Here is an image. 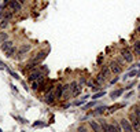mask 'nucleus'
<instances>
[{
    "instance_id": "obj_6",
    "label": "nucleus",
    "mask_w": 140,
    "mask_h": 132,
    "mask_svg": "<svg viewBox=\"0 0 140 132\" xmlns=\"http://www.w3.org/2000/svg\"><path fill=\"white\" fill-rule=\"evenodd\" d=\"M45 58H47V52H45V51H40V52H37V54L33 56V58H30L29 62H33V63L40 65L43 61L45 59Z\"/></svg>"
},
{
    "instance_id": "obj_18",
    "label": "nucleus",
    "mask_w": 140,
    "mask_h": 132,
    "mask_svg": "<svg viewBox=\"0 0 140 132\" xmlns=\"http://www.w3.org/2000/svg\"><path fill=\"white\" fill-rule=\"evenodd\" d=\"M104 81H106V77L103 76L102 73H99L98 76L95 77V84H98V85H102L103 83H104Z\"/></svg>"
},
{
    "instance_id": "obj_3",
    "label": "nucleus",
    "mask_w": 140,
    "mask_h": 132,
    "mask_svg": "<svg viewBox=\"0 0 140 132\" xmlns=\"http://www.w3.org/2000/svg\"><path fill=\"white\" fill-rule=\"evenodd\" d=\"M109 69H110V72H111V74H114V76H118V74H121V72H122V66H119L117 62H115L114 59L113 61H110L109 62Z\"/></svg>"
},
{
    "instance_id": "obj_12",
    "label": "nucleus",
    "mask_w": 140,
    "mask_h": 132,
    "mask_svg": "<svg viewBox=\"0 0 140 132\" xmlns=\"http://www.w3.org/2000/svg\"><path fill=\"white\" fill-rule=\"evenodd\" d=\"M132 52L136 56L140 55V40H135L133 41V44H132Z\"/></svg>"
},
{
    "instance_id": "obj_42",
    "label": "nucleus",
    "mask_w": 140,
    "mask_h": 132,
    "mask_svg": "<svg viewBox=\"0 0 140 132\" xmlns=\"http://www.w3.org/2000/svg\"><path fill=\"white\" fill-rule=\"evenodd\" d=\"M137 88H139V91H140V84H139V87H137Z\"/></svg>"
},
{
    "instance_id": "obj_36",
    "label": "nucleus",
    "mask_w": 140,
    "mask_h": 132,
    "mask_svg": "<svg viewBox=\"0 0 140 132\" xmlns=\"http://www.w3.org/2000/svg\"><path fill=\"white\" fill-rule=\"evenodd\" d=\"M102 62H103V55H100L98 58V65H102Z\"/></svg>"
},
{
    "instance_id": "obj_35",
    "label": "nucleus",
    "mask_w": 140,
    "mask_h": 132,
    "mask_svg": "<svg viewBox=\"0 0 140 132\" xmlns=\"http://www.w3.org/2000/svg\"><path fill=\"white\" fill-rule=\"evenodd\" d=\"M118 80H119V78H118V76H117V77H114V78H111V80H110V84H115V83H117Z\"/></svg>"
},
{
    "instance_id": "obj_43",
    "label": "nucleus",
    "mask_w": 140,
    "mask_h": 132,
    "mask_svg": "<svg viewBox=\"0 0 140 132\" xmlns=\"http://www.w3.org/2000/svg\"><path fill=\"white\" fill-rule=\"evenodd\" d=\"M0 132H3V129H1V128H0Z\"/></svg>"
},
{
    "instance_id": "obj_7",
    "label": "nucleus",
    "mask_w": 140,
    "mask_h": 132,
    "mask_svg": "<svg viewBox=\"0 0 140 132\" xmlns=\"http://www.w3.org/2000/svg\"><path fill=\"white\" fill-rule=\"evenodd\" d=\"M119 124H121L122 132H135L133 131V128H132V125H131V123H129V120L125 118V117L119 120Z\"/></svg>"
},
{
    "instance_id": "obj_15",
    "label": "nucleus",
    "mask_w": 140,
    "mask_h": 132,
    "mask_svg": "<svg viewBox=\"0 0 140 132\" xmlns=\"http://www.w3.org/2000/svg\"><path fill=\"white\" fill-rule=\"evenodd\" d=\"M124 91H125V88H118V90L113 91V92L110 94V98H111V99H117L118 96H121V95H122Z\"/></svg>"
},
{
    "instance_id": "obj_22",
    "label": "nucleus",
    "mask_w": 140,
    "mask_h": 132,
    "mask_svg": "<svg viewBox=\"0 0 140 132\" xmlns=\"http://www.w3.org/2000/svg\"><path fill=\"white\" fill-rule=\"evenodd\" d=\"M13 17H14V13L10 10V11H4L3 13V18L4 19H7V21H10V19H13Z\"/></svg>"
},
{
    "instance_id": "obj_13",
    "label": "nucleus",
    "mask_w": 140,
    "mask_h": 132,
    "mask_svg": "<svg viewBox=\"0 0 140 132\" xmlns=\"http://www.w3.org/2000/svg\"><path fill=\"white\" fill-rule=\"evenodd\" d=\"M109 109V106H106V105H103V106H99V107H96L95 110L91 113V116H99V114H103L104 111Z\"/></svg>"
},
{
    "instance_id": "obj_40",
    "label": "nucleus",
    "mask_w": 140,
    "mask_h": 132,
    "mask_svg": "<svg viewBox=\"0 0 140 132\" xmlns=\"http://www.w3.org/2000/svg\"><path fill=\"white\" fill-rule=\"evenodd\" d=\"M4 68H6V66H0V70H3Z\"/></svg>"
},
{
    "instance_id": "obj_33",
    "label": "nucleus",
    "mask_w": 140,
    "mask_h": 132,
    "mask_svg": "<svg viewBox=\"0 0 140 132\" xmlns=\"http://www.w3.org/2000/svg\"><path fill=\"white\" fill-rule=\"evenodd\" d=\"M33 127L36 128V127H44V124L41 123V121H36V123L33 124Z\"/></svg>"
},
{
    "instance_id": "obj_29",
    "label": "nucleus",
    "mask_w": 140,
    "mask_h": 132,
    "mask_svg": "<svg viewBox=\"0 0 140 132\" xmlns=\"http://www.w3.org/2000/svg\"><path fill=\"white\" fill-rule=\"evenodd\" d=\"M40 83H38V81H33V83H32V90H34V91H38L40 90Z\"/></svg>"
},
{
    "instance_id": "obj_41",
    "label": "nucleus",
    "mask_w": 140,
    "mask_h": 132,
    "mask_svg": "<svg viewBox=\"0 0 140 132\" xmlns=\"http://www.w3.org/2000/svg\"><path fill=\"white\" fill-rule=\"evenodd\" d=\"M137 106H139V107H140V102H139V103H137Z\"/></svg>"
},
{
    "instance_id": "obj_19",
    "label": "nucleus",
    "mask_w": 140,
    "mask_h": 132,
    "mask_svg": "<svg viewBox=\"0 0 140 132\" xmlns=\"http://www.w3.org/2000/svg\"><path fill=\"white\" fill-rule=\"evenodd\" d=\"M99 124H100V127H102V132H110V129H109V123H107V121L99 120Z\"/></svg>"
},
{
    "instance_id": "obj_5",
    "label": "nucleus",
    "mask_w": 140,
    "mask_h": 132,
    "mask_svg": "<svg viewBox=\"0 0 140 132\" xmlns=\"http://www.w3.org/2000/svg\"><path fill=\"white\" fill-rule=\"evenodd\" d=\"M7 7H8L13 13H21L22 11V4L18 1V0H10Z\"/></svg>"
},
{
    "instance_id": "obj_24",
    "label": "nucleus",
    "mask_w": 140,
    "mask_h": 132,
    "mask_svg": "<svg viewBox=\"0 0 140 132\" xmlns=\"http://www.w3.org/2000/svg\"><path fill=\"white\" fill-rule=\"evenodd\" d=\"M104 95H106V92H104V91H98L96 94L92 95V99H93V101H96V99L102 98V96H104Z\"/></svg>"
},
{
    "instance_id": "obj_2",
    "label": "nucleus",
    "mask_w": 140,
    "mask_h": 132,
    "mask_svg": "<svg viewBox=\"0 0 140 132\" xmlns=\"http://www.w3.org/2000/svg\"><path fill=\"white\" fill-rule=\"evenodd\" d=\"M82 91V85L78 83V81H72L70 83V92H72V96H78Z\"/></svg>"
},
{
    "instance_id": "obj_25",
    "label": "nucleus",
    "mask_w": 140,
    "mask_h": 132,
    "mask_svg": "<svg viewBox=\"0 0 140 132\" xmlns=\"http://www.w3.org/2000/svg\"><path fill=\"white\" fill-rule=\"evenodd\" d=\"M15 52H17V48H15V47H11L10 50H7V51H6V56H7V58H11V56L15 54Z\"/></svg>"
},
{
    "instance_id": "obj_4",
    "label": "nucleus",
    "mask_w": 140,
    "mask_h": 132,
    "mask_svg": "<svg viewBox=\"0 0 140 132\" xmlns=\"http://www.w3.org/2000/svg\"><path fill=\"white\" fill-rule=\"evenodd\" d=\"M128 120H129V123H131L132 128H133V131L135 132H140V121L137 120V117H136L133 113H129V117H128Z\"/></svg>"
},
{
    "instance_id": "obj_11",
    "label": "nucleus",
    "mask_w": 140,
    "mask_h": 132,
    "mask_svg": "<svg viewBox=\"0 0 140 132\" xmlns=\"http://www.w3.org/2000/svg\"><path fill=\"white\" fill-rule=\"evenodd\" d=\"M88 124H89V127H91V129H92L93 132H102V127H100L99 121L91 120V121H88Z\"/></svg>"
},
{
    "instance_id": "obj_21",
    "label": "nucleus",
    "mask_w": 140,
    "mask_h": 132,
    "mask_svg": "<svg viewBox=\"0 0 140 132\" xmlns=\"http://www.w3.org/2000/svg\"><path fill=\"white\" fill-rule=\"evenodd\" d=\"M114 61H115V62H117V63L119 65V66H122V68L125 66V63H126V62H125V59H124V58H122L121 55H117V56L114 58Z\"/></svg>"
},
{
    "instance_id": "obj_28",
    "label": "nucleus",
    "mask_w": 140,
    "mask_h": 132,
    "mask_svg": "<svg viewBox=\"0 0 140 132\" xmlns=\"http://www.w3.org/2000/svg\"><path fill=\"white\" fill-rule=\"evenodd\" d=\"M8 22H10V21H7V19H4V18H3V19L0 21V29H6V28L8 26Z\"/></svg>"
},
{
    "instance_id": "obj_32",
    "label": "nucleus",
    "mask_w": 140,
    "mask_h": 132,
    "mask_svg": "<svg viewBox=\"0 0 140 132\" xmlns=\"http://www.w3.org/2000/svg\"><path fill=\"white\" fill-rule=\"evenodd\" d=\"M77 132H88V129H87L84 125H80V127L77 128Z\"/></svg>"
},
{
    "instance_id": "obj_31",
    "label": "nucleus",
    "mask_w": 140,
    "mask_h": 132,
    "mask_svg": "<svg viewBox=\"0 0 140 132\" xmlns=\"http://www.w3.org/2000/svg\"><path fill=\"white\" fill-rule=\"evenodd\" d=\"M92 92H98V91H100V85H98V84H93L92 87Z\"/></svg>"
},
{
    "instance_id": "obj_30",
    "label": "nucleus",
    "mask_w": 140,
    "mask_h": 132,
    "mask_svg": "<svg viewBox=\"0 0 140 132\" xmlns=\"http://www.w3.org/2000/svg\"><path fill=\"white\" fill-rule=\"evenodd\" d=\"M96 101H92V102H89V103H87V105H85L84 106V110L85 109H91V107H93V106H96Z\"/></svg>"
},
{
    "instance_id": "obj_27",
    "label": "nucleus",
    "mask_w": 140,
    "mask_h": 132,
    "mask_svg": "<svg viewBox=\"0 0 140 132\" xmlns=\"http://www.w3.org/2000/svg\"><path fill=\"white\" fill-rule=\"evenodd\" d=\"M4 69H7V72L10 73V74H11V76L14 77V78H17V80H19V76H18L17 73L14 72V70H11V69H10V66H7V65H6V68Z\"/></svg>"
},
{
    "instance_id": "obj_39",
    "label": "nucleus",
    "mask_w": 140,
    "mask_h": 132,
    "mask_svg": "<svg viewBox=\"0 0 140 132\" xmlns=\"http://www.w3.org/2000/svg\"><path fill=\"white\" fill-rule=\"evenodd\" d=\"M136 32H137V33H140V26L137 28V29H136Z\"/></svg>"
},
{
    "instance_id": "obj_14",
    "label": "nucleus",
    "mask_w": 140,
    "mask_h": 132,
    "mask_svg": "<svg viewBox=\"0 0 140 132\" xmlns=\"http://www.w3.org/2000/svg\"><path fill=\"white\" fill-rule=\"evenodd\" d=\"M11 47H14V43L11 41V40H6V41H3L1 43V46H0V48L3 50V51H7V50H10Z\"/></svg>"
},
{
    "instance_id": "obj_38",
    "label": "nucleus",
    "mask_w": 140,
    "mask_h": 132,
    "mask_svg": "<svg viewBox=\"0 0 140 132\" xmlns=\"http://www.w3.org/2000/svg\"><path fill=\"white\" fill-rule=\"evenodd\" d=\"M18 1H19L21 4H25V3H26V0H18Z\"/></svg>"
},
{
    "instance_id": "obj_23",
    "label": "nucleus",
    "mask_w": 140,
    "mask_h": 132,
    "mask_svg": "<svg viewBox=\"0 0 140 132\" xmlns=\"http://www.w3.org/2000/svg\"><path fill=\"white\" fill-rule=\"evenodd\" d=\"M132 113H133V114L137 117V120L140 121V107L137 106V105H136V106H133V109H132Z\"/></svg>"
},
{
    "instance_id": "obj_26",
    "label": "nucleus",
    "mask_w": 140,
    "mask_h": 132,
    "mask_svg": "<svg viewBox=\"0 0 140 132\" xmlns=\"http://www.w3.org/2000/svg\"><path fill=\"white\" fill-rule=\"evenodd\" d=\"M6 40H8V33H6L4 30H1L0 32V43L6 41Z\"/></svg>"
},
{
    "instance_id": "obj_9",
    "label": "nucleus",
    "mask_w": 140,
    "mask_h": 132,
    "mask_svg": "<svg viewBox=\"0 0 140 132\" xmlns=\"http://www.w3.org/2000/svg\"><path fill=\"white\" fill-rule=\"evenodd\" d=\"M43 101H44L45 103H48V105H54V103H55V95H54V91H48V92H45L44 96H43Z\"/></svg>"
},
{
    "instance_id": "obj_8",
    "label": "nucleus",
    "mask_w": 140,
    "mask_h": 132,
    "mask_svg": "<svg viewBox=\"0 0 140 132\" xmlns=\"http://www.w3.org/2000/svg\"><path fill=\"white\" fill-rule=\"evenodd\" d=\"M54 95H55V101H60L63 98V84H56L54 88Z\"/></svg>"
},
{
    "instance_id": "obj_17",
    "label": "nucleus",
    "mask_w": 140,
    "mask_h": 132,
    "mask_svg": "<svg viewBox=\"0 0 140 132\" xmlns=\"http://www.w3.org/2000/svg\"><path fill=\"white\" fill-rule=\"evenodd\" d=\"M111 123H113V128H114V131H113V132H122V128H121V124H119V120H113Z\"/></svg>"
},
{
    "instance_id": "obj_34",
    "label": "nucleus",
    "mask_w": 140,
    "mask_h": 132,
    "mask_svg": "<svg viewBox=\"0 0 140 132\" xmlns=\"http://www.w3.org/2000/svg\"><path fill=\"white\" fill-rule=\"evenodd\" d=\"M78 83H80L81 85H82V84H87V78H85V77H81L80 80H78Z\"/></svg>"
},
{
    "instance_id": "obj_1",
    "label": "nucleus",
    "mask_w": 140,
    "mask_h": 132,
    "mask_svg": "<svg viewBox=\"0 0 140 132\" xmlns=\"http://www.w3.org/2000/svg\"><path fill=\"white\" fill-rule=\"evenodd\" d=\"M119 55H121L124 59H125V62H126V63H132V62H133V59H135V55H133V52H132L129 48H122V50L119 51Z\"/></svg>"
},
{
    "instance_id": "obj_20",
    "label": "nucleus",
    "mask_w": 140,
    "mask_h": 132,
    "mask_svg": "<svg viewBox=\"0 0 140 132\" xmlns=\"http://www.w3.org/2000/svg\"><path fill=\"white\" fill-rule=\"evenodd\" d=\"M87 99H88V95H85V96H82V98H81L80 101H76V102H73V105H74V106H82V105H85V102H87Z\"/></svg>"
},
{
    "instance_id": "obj_44",
    "label": "nucleus",
    "mask_w": 140,
    "mask_h": 132,
    "mask_svg": "<svg viewBox=\"0 0 140 132\" xmlns=\"http://www.w3.org/2000/svg\"><path fill=\"white\" fill-rule=\"evenodd\" d=\"M139 99H140V92H139Z\"/></svg>"
},
{
    "instance_id": "obj_10",
    "label": "nucleus",
    "mask_w": 140,
    "mask_h": 132,
    "mask_svg": "<svg viewBox=\"0 0 140 132\" xmlns=\"http://www.w3.org/2000/svg\"><path fill=\"white\" fill-rule=\"evenodd\" d=\"M30 48H32V46H30V44H22L21 47H19V50L17 51V54H18L17 58H18V59H21L22 56H23V55L26 54V52L29 51Z\"/></svg>"
},
{
    "instance_id": "obj_37",
    "label": "nucleus",
    "mask_w": 140,
    "mask_h": 132,
    "mask_svg": "<svg viewBox=\"0 0 140 132\" xmlns=\"http://www.w3.org/2000/svg\"><path fill=\"white\" fill-rule=\"evenodd\" d=\"M11 88H13V90L15 91V92H17V91H18V90H17V87H15V85H14V84H11Z\"/></svg>"
},
{
    "instance_id": "obj_16",
    "label": "nucleus",
    "mask_w": 140,
    "mask_h": 132,
    "mask_svg": "<svg viewBox=\"0 0 140 132\" xmlns=\"http://www.w3.org/2000/svg\"><path fill=\"white\" fill-rule=\"evenodd\" d=\"M100 73H102V74L106 77V78H109V77L111 76V72H110V69H109V65H104V66H102V70H100Z\"/></svg>"
}]
</instances>
